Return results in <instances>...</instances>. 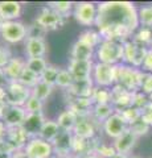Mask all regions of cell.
Returning a JSON list of instances; mask_svg holds the SVG:
<instances>
[{"mask_svg":"<svg viewBox=\"0 0 152 158\" xmlns=\"http://www.w3.org/2000/svg\"><path fill=\"white\" fill-rule=\"evenodd\" d=\"M46 34V31L44 28H41L38 24H33V25H29L28 28V37H33V38H42Z\"/></svg>","mask_w":152,"mask_h":158,"instance_id":"obj_44","label":"cell"},{"mask_svg":"<svg viewBox=\"0 0 152 158\" xmlns=\"http://www.w3.org/2000/svg\"><path fill=\"white\" fill-rule=\"evenodd\" d=\"M6 103V88H0V104Z\"/></svg>","mask_w":152,"mask_h":158,"instance_id":"obj_52","label":"cell"},{"mask_svg":"<svg viewBox=\"0 0 152 158\" xmlns=\"http://www.w3.org/2000/svg\"><path fill=\"white\" fill-rule=\"evenodd\" d=\"M73 16L76 21L83 27H93L97 23L98 6L93 2H80L74 4Z\"/></svg>","mask_w":152,"mask_h":158,"instance_id":"obj_6","label":"cell"},{"mask_svg":"<svg viewBox=\"0 0 152 158\" xmlns=\"http://www.w3.org/2000/svg\"><path fill=\"white\" fill-rule=\"evenodd\" d=\"M102 128H103V132L106 133L107 137L112 138V140H116L118 137L122 136L128 129V124L124 121V118L122 117L120 113L115 112L114 115H111L102 124Z\"/></svg>","mask_w":152,"mask_h":158,"instance_id":"obj_12","label":"cell"},{"mask_svg":"<svg viewBox=\"0 0 152 158\" xmlns=\"http://www.w3.org/2000/svg\"><path fill=\"white\" fill-rule=\"evenodd\" d=\"M150 125L147 124V123L143 120V118H139L138 121H135L132 125H130L128 127V129L134 133V135L136 136V137H139V136H141V135H147L148 133V131H150Z\"/></svg>","mask_w":152,"mask_h":158,"instance_id":"obj_43","label":"cell"},{"mask_svg":"<svg viewBox=\"0 0 152 158\" xmlns=\"http://www.w3.org/2000/svg\"><path fill=\"white\" fill-rule=\"evenodd\" d=\"M27 67V61L21 57H13L6 66L3 67V71L6 73L9 82H17L23 71Z\"/></svg>","mask_w":152,"mask_h":158,"instance_id":"obj_21","label":"cell"},{"mask_svg":"<svg viewBox=\"0 0 152 158\" xmlns=\"http://www.w3.org/2000/svg\"><path fill=\"white\" fill-rule=\"evenodd\" d=\"M48 7L54 11L57 15H60L61 17L66 19L70 13H73L74 9V3L72 2H50L48 3Z\"/></svg>","mask_w":152,"mask_h":158,"instance_id":"obj_29","label":"cell"},{"mask_svg":"<svg viewBox=\"0 0 152 158\" xmlns=\"http://www.w3.org/2000/svg\"><path fill=\"white\" fill-rule=\"evenodd\" d=\"M78 40H81L82 42L87 44V45H90L91 48H94V49H97L98 46L101 45V42L103 41L102 37H101V34L98 32H95V31H91V29H87V31L82 32L80 34V38Z\"/></svg>","mask_w":152,"mask_h":158,"instance_id":"obj_31","label":"cell"},{"mask_svg":"<svg viewBox=\"0 0 152 158\" xmlns=\"http://www.w3.org/2000/svg\"><path fill=\"white\" fill-rule=\"evenodd\" d=\"M13 58L11 50L6 46H0V69H3Z\"/></svg>","mask_w":152,"mask_h":158,"instance_id":"obj_46","label":"cell"},{"mask_svg":"<svg viewBox=\"0 0 152 158\" xmlns=\"http://www.w3.org/2000/svg\"><path fill=\"white\" fill-rule=\"evenodd\" d=\"M23 152L28 158H50L54 154L50 142L44 141L40 137L31 138L24 146Z\"/></svg>","mask_w":152,"mask_h":158,"instance_id":"obj_9","label":"cell"},{"mask_svg":"<svg viewBox=\"0 0 152 158\" xmlns=\"http://www.w3.org/2000/svg\"><path fill=\"white\" fill-rule=\"evenodd\" d=\"M118 113H120L122 117L124 118V121L130 125H132L135 121H138L139 118L141 117V111L138 110V108H135V107H128V108H124V110H122L119 111Z\"/></svg>","mask_w":152,"mask_h":158,"instance_id":"obj_38","label":"cell"},{"mask_svg":"<svg viewBox=\"0 0 152 158\" xmlns=\"http://www.w3.org/2000/svg\"><path fill=\"white\" fill-rule=\"evenodd\" d=\"M52 146L56 156L61 158L70 156L73 153V132L61 131L52 142Z\"/></svg>","mask_w":152,"mask_h":158,"instance_id":"obj_15","label":"cell"},{"mask_svg":"<svg viewBox=\"0 0 152 158\" xmlns=\"http://www.w3.org/2000/svg\"><path fill=\"white\" fill-rule=\"evenodd\" d=\"M81 158H101L99 156H97L95 153H91V154H86V156H82Z\"/></svg>","mask_w":152,"mask_h":158,"instance_id":"obj_54","label":"cell"},{"mask_svg":"<svg viewBox=\"0 0 152 158\" xmlns=\"http://www.w3.org/2000/svg\"><path fill=\"white\" fill-rule=\"evenodd\" d=\"M95 27L102 40L126 42L139 29L138 8L130 2H103L98 4Z\"/></svg>","mask_w":152,"mask_h":158,"instance_id":"obj_1","label":"cell"},{"mask_svg":"<svg viewBox=\"0 0 152 158\" xmlns=\"http://www.w3.org/2000/svg\"><path fill=\"white\" fill-rule=\"evenodd\" d=\"M93 107H94V103L91 98H72L67 110L73 111L78 117H86L91 116Z\"/></svg>","mask_w":152,"mask_h":158,"instance_id":"obj_19","label":"cell"},{"mask_svg":"<svg viewBox=\"0 0 152 158\" xmlns=\"http://www.w3.org/2000/svg\"><path fill=\"white\" fill-rule=\"evenodd\" d=\"M65 158H81V157L80 156H76V154H70V156H67Z\"/></svg>","mask_w":152,"mask_h":158,"instance_id":"obj_57","label":"cell"},{"mask_svg":"<svg viewBox=\"0 0 152 158\" xmlns=\"http://www.w3.org/2000/svg\"><path fill=\"white\" fill-rule=\"evenodd\" d=\"M136 140H138V137H136L130 129H127L123 135L119 136L116 140H114V144L112 145H114V149L116 153L127 156L132 149H134Z\"/></svg>","mask_w":152,"mask_h":158,"instance_id":"obj_22","label":"cell"},{"mask_svg":"<svg viewBox=\"0 0 152 158\" xmlns=\"http://www.w3.org/2000/svg\"><path fill=\"white\" fill-rule=\"evenodd\" d=\"M110 158H130V157L126 156V154H119V153H116L115 156H112V157H110Z\"/></svg>","mask_w":152,"mask_h":158,"instance_id":"obj_55","label":"cell"},{"mask_svg":"<svg viewBox=\"0 0 152 158\" xmlns=\"http://www.w3.org/2000/svg\"><path fill=\"white\" fill-rule=\"evenodd\" d=\"M16 152V148H15L11 142H9L6 137L3 140H0V153H4V154H15Z\"/></svg>","mask_w":152,"mask_h":158,"instance_id":"obj_47","label":"cell"},{"mask_svg":"<svg viewBox=\"0 0 152 158\" xmlns=\"http://www.w3.org/2000/svg\"><path fill=\"white\" fill-rule=\"evenodd\" d=\"M145 73L140 69H135L128 65H118L116 66V85L122 86L131 92L140 91L143 85Z\"/></svg>","mask_w":152,"mask_h":158,"instance_id":"obj_2","label":"cell"},{"mask_svg":"<svg viewBox=\"0 0 152 158\" xmlns=\"http://www.w3.org/2000/svg\"><path fill=\"white\" fill-rule=\"evenodd\" d=\"M23 6L19 2H0V21H16L21 16Z\"/></svg>","mask_w":152,"mask_h":158,"instance_id":"obj_18","label":"cell"},{"mask_svg":"<svg viewBox=\"0 0 152 158\" xmlns=\"http://www.w3.org/2000/svg\"><path fill=\"white\" fill-rule=\"evenodd\" d=\"M94 153L97 156H99L101 158H110V157L116 154V152L114 149V145L105 144V142H98Z\"/></svg>","mask_w":152,"mask_h":158,"instance_id":"obj_41","label":"cell"},{"mask_svg":"<svg viewBox=\"0 0 152 158\" xmlns=\"http://www.w3.org/2000/svg\"><path fill=\"white\" fill-rule=\"evenodd\" d=\"M147 50L148 48L141 46L132 40H128V41L123 42V62H126L128 66L140 69L143 65Z\"/></svg>","mask_w":152,"mask_h":158,"instance_id":"obj_7","label":"cell"},{"mask_svg":"<svg viewBox=\"0 0 152 158\" xmlns=\"http://www.w3.org/2000/svg\"><path fill=\"white\" fill-rule=\"evenodd\" d=\"M132 158H140V157H132Z\"/></svg>","mask_w":152,"mask_h":158,"instance_id":"obj_59","label":"cell"},{"mask_svg":"<svg viewBox=\"0 0 152 158\" xmlns=\"http://www.w3.org/2000/svg\"><path fill=\"white\" fill-rule=\"evenodd\" d=\"M6 133H7V127L2 120H0V140H3V138L6 137Z\"/></svg>","mask_w":152,"mask_h":158,"instance_id":"obj_51","label":"cell"},{"mask_svg":"<svg viewBox=\"0 0 152 158\" xmlns=\"http://www.w3.org/2000/svg\"><path fill=\"white\" fill-rule=\"evenodd\" d=\"M31 96V90L19 82H9L6 87V103L9 106L24 107Z\"/></svg>","mask_w":152,"mask_h":158,"instance_id":"obj_10","label":"cell"},{"mask_svg":"<svg viewBox=\"0 0 152 158\" xmlns=\"http://www.w3.org/2000/svg\"><path fill=\"white\" fill-rule=\"evenodd\" d=\"M42 107H44V102H41L40 99L35 98L32 94H31V96H29V99L27 100L25 106H24L27 113H41Z\"/></svg>","mask_w":152,"mask_h":158,"instance_id":"obj_40","label":"cell"},{"mask_svg":"<svg viewBox=\"0 0 152 158\" xmlns=\"http://www.w3.org/2000/svg\"><path fill=\"white\" fill-rule=\"evenodd\" d=\"M98 62L118 66L123 62V42L116 40H103L95 49Z\"/></svg>","mask_w":152,"mask_h":158,"instance_id":"obj_3","label":"cell"},{"mask_svg":"<svg viewBox=\"0 0 152 158\" xmlns=\"http://www.w3.org/2000/svg\"><path fill=\"white\" fill-rule=\"evenodd\" d=\"M140 91H141V92H144L145 95L152 96V74H145Z\"/></svg>","mask_w":152,"mask_h":158,"instance_id":"obj_48","label":"cell"},{"mask_svg":"<svg viewBox=\"0 0 152 158\" xmlns=\"http://www.w3.org/2000/svg\"><path fill=\"white\" fill-rule=\"evenodd\" d=\"M52 91H53V86H50V85H48V83L40 81V82H38L37 85L31 90V94H32V95L35 96V98L40 99L41 102H44V100H46V99L50 96Z\"/></svg>","mask_w":152,"mask_h":158,"instance_id":"obj_32","label":"cell"},{"mask_svg":"<svg viewBox=\"0 0 152 158\" xmlns=\"http://www.w3.org/2000/svg\"><path fill=\"white\" fill-rule=\"evenodd\" d=\"M8 83H9V81L6 75V73L3 71V69H0V88H6Z\"/></svg>","mask_w":152,"mask_h":158,"instance_id":"obj_50","label":"cell"},{"mask_svg":"<svg viewBox=\"0 0 152 158\" xmlns=\"http://www.w3.org/2000/svg\"><path fill=\"white\" fill-rule=\"evenodd\" d=\"M46 67H48V63L44 58H28L27 59V69L31 70L32 73H35L38 77H41V74L45 71Z\"/></svg>","mask_w":152,"mask_h":158,"instance_id":"obj_36","label":"cell"},{"mask_svg":"<svg viewBox=\"0 0 152 158\" xmlns=\"http://www.w3.org/2000/svg\"><path fill=\"white\" fill-rule=\"evenodd\" d=\"M0 24H2V21H0Z\"/></svg>","mask_w":152,"mask_h":158,"instance_id":"obj_60","label":"cell"},{"mask_svg":"<svg viewBox=\"0 0 152 158\" xmlns=\"http://www.w3.org/2000/svg\"><path fill=\"white\" fill-rule=\"evenodd\" d=\"M0 37L8 44H17L28 37V27L21 21H4L0 24Z\"/></svg>","mask_w":152,"mask_h":158,"instance_id":"obj_5","label":"cell"},{"mask_svg":"<svg viewBox=\"0 0 152 158\" xmlns=\"http://www.w3.org/2000/svg\"><path fill=\"white\" fill-rule=\"evenodd\" d=\"M60 132H61V129H60V127H58L57 121H54V120H45V123H44L42 127H41L40 133H38V137L42 138L44 141H48V142H50L52 144Z\"/></svg>","mask_w":152,"mask_h":158,"instance_id":"obj_27","label":"cell"},{"mask_svg":"<svg viewBox=\"0 0 152 158\" xmlns=\"http://www.w3.org/2000/svg\"><path fill=\"white\" fill-rule=\"evenodd\" d=\"M138 19L139 25L152 28V4L138 8Z\"/></svg>","mask_w":152,"mask_h":158,"instance_id":"obj_35","label":"cell"},{"mask_svg":"<svg viewBox=\"0 0 152 158\" xmlns=\"http://www.w3.org/2000/svg\"><path fill=\"white\" fill-rule=\"evenodd\" d=\"M91 100L94 104H111V88H101L95 87L94 92H93Z\"/></svg>","mask_w":152,"mask_h":158,"instance_id":"obj_33","label":"cell"},{"mask_svg":"<svg viewBox=\"0 0 152 158\" xmlns=\"http://www.w3.org/2000/svg\"><path fill=\"white\" fill-rule=\"evenodd\" d=\"M94 69V62L93 61H80V59H72L67 65V70L74 78V81H85L90 79Z\"/></svg>","mask_w":152,"mask_h":158,"instance_id":"obj_14","label":"cell"},{"mask_svg":"<svg viewBox=\"0 0 152 158\" xmlns=\"http://www.w3.org/2000/svg\"><path fill=\"white\" fill-rule=\"evenodd\" d=\"M13 158H28V157L24 154L23 150H19V152H16V153L13 154Z\"/></svg>","mask_w":152,"mask_h":158,"instance_id":"obj_53","label":"cell"},{"mask_svg":"<svg viewBox=\"0 0 152 158\" xmlns=\"http://www.w3.org/2000/svg\"><path fill=\"white\" fill-rule=\"evenodd\" d=\"M6 138L11 142V144L16 148V150H23L24 146L27 145V142L29 141V137L25 133V131L23 129V127H11L7 128Z\"/></svg>","mask_w":152,"mask_h":158,"instance_id":"obj_23","label":"cell"},{"mask_svg":"<svg viewBox=\"0 0 152 158\" xmlns=\"http://www.w3.org/2000/svg\"><path fill=\"white\" fill-rule=\"evenodd\" d=\"M56 121H57V124H58V127H60L61 131L73 132V129H74V127H76L77 121H78V116L73 111L65 110L58 115Z\"/></svg>","mask_w":152,"mask_h":158,"instance_id":"obj_26","label":"cell"},{"mask_svg":"<svg viewBox=\"0 0 152 158\" xmlns=\"http://www.w3.org/2000/svg\"><path fill=\"white\" fill-rule=\"evenodd\" d=\"M72 59H80V61H93V56L95 54V49L90 45L82 42L81 40L73 44L72 48Z\"/></svg>","mask_w":152,"mask_h":158,"instance_id":"obj_25","label":"cell"},{"mask_svg":"<svg viewBox=\"0 0 152 158\" xmlns=\"http://www.w3.org/2000/svg\"><path fill=\"white\" fill-rule=\"evenodd\" d=\"M44 123H45V117H44L42 112L41 113H28L21 127L28 135L29 140H31V138L38 137V133H40Z\"/></svg>","mask_w":152,"mask_h":158,"instance_id":"obj_17","label":"cell"},{"mask_svg":"<svg viewBox=\"0 0 152 158\" xmlns=\"http://www.w3.org/2000/svg\"><path fill=\"white\" fill-rule=\"evenodd\" d=\"M40 81H41L40 77L36 75L35 73H32L31 70H28V69L25 67V70L23 71V74L20 75V78H19L17 82L20 83V85H23L24 87H27V88H29V90H32V88L35 87Z\"/></svg>","mask_w":152,"mask_h":158,"instance_id":"obj_34","label":"cell"},{"mask_svg":"<svg viewBox=\"0 0 152 158\" xmlns=\"http://www.w3.org/2000/svg\"><path fill=\"white\" fill-rule=\"evenodd\" d=\"M46 53V42L42 38L27 37L25 40V54L28 58H44Z\"/></svg>","mask_w":152,"mask_h":158,"instance_id":"obj_24","label":"cell"},{"mask_svg":"<svg viewBox=\"0 0 152 158\" xmlns=\"http://www.w3.org/2000/svg\"><path fill=\"white\" fill-rule=\"evenodd\" d=\"M95 90V85L93 79H85V81H74L67 92L72 98H91Z\"/></svg>","mask_w":152,"mask_h":158,"instance_id":"obj_20","label":"cell"},{"mask_svg":"<svg viewBox=\"0 0 152 158\" xmlns=\"http://www.w3.org/2000/svg\"><path fill=\"white\" fill-rule=\"evenodd\" d=\"M141 118H143L150 127H152V100L150 102V104L141 111Z\"/></svg>","mask_w":152,"mask_h":158,"instance_id":"obj_49","label":"cell"},{"mask_svg":"<svg viewBox=\"0 0 152 158\" xmlns=\"http://www.w3.org/2000/svg\"><path fill=\"white\" fill-rule=\"evenodd\" d=\"M27 115L28 113L24 107L9 106L7 103L0 104V120L6 124L7 128L23 125Z\"/></svg>","mask_w":152,"mask_h":158,"instance_id":"obj_8","label":"cell"},{"mask_svg":"<svg viewBox=\"0 0 152 158\" xmlns=\"http://www.w3.org/2000/svg\"><path fill=\"white\" fill-rule=\"evenodd\" d=\"M114 113H115V108L110 103H107V104H94L91 111V117L95 121H99L103 124L107 118L111 115H114Z\"/></svg>","mask_w":152,"mask_h":158,"instance_id":"obj_28","label":"cell"},{"mask_svg":"<svg viewBox=\"0 0 152 158\" xmlns=\"http://www.w3.org/2000/svg\"><path fill=\"white\" fill-rule=\"evenodd\" d=\"M36 24H38L41 28H44L46 32L49 31H57L63 27L65 24V19L57 15L54 11H52L49 7H44L41 12L37 15L36 17Z\"/></svg>","mask_w":152,"mask_h":158,"instance_id":"obj_11","label":"cell"},{"mask_svg":"<svg viewBox=\"0 0 152 158\" xmlns=\"http://www.w3.org/2000/svg\"><path fill=\"white\" fill-rule=\"evenodd\" d=\"M58 73H60V69H58V67L53 66V65H48V67L45 69V71L41 74L40 79L42 82H45V83H48V85H50V86L54 87L56 82H57Z\"/></svg>","mask_w":152,"mask_h":158,"instance_id":"obj_39","label":"cell"},{"mask_svg":"<svg viewBox=\"0 0 152 158\" xmlns=\"http://www.w3.org/2000/svg\"><path fill=\"white\" fill-rule=\"evenodd\" d=\"M91 79L95 87L112 88L116 85V66L106 65V63L101 62L94 63Z\"/></svg>","mask_w":152,"mask_h":158,"instance_id":"obj_4","label":"cell"},{"mask_svg":"<svg viewBox=\"0 0 152 158\" xmlns=\"http://www.w3.org/2000/svg\"><path fill=\"white\" fill-rule=\"evenodd\" d=\"M140 70L145 74H152V48H148V50H147Z\"/></svg>","mask_w":152,"mask_h":158,"instance_id":"obj_45","label":"cell"},{"mask_svg":"<svg viewBox=\"0 0 152 158\" xmlns=\"http://www.w3.org/2000/svg\"><path fill=\"white\" fill-rule=\"evenodd\" d=\"M97 121L91 116L78 117V121L73 129V135L85 140H93L97 135Z\"/></svg>","mask_w":152,"mask_h":158,"instance_id":"obj_16","label":"cell"},{"mask_svg":"<svg viewBox=\"0 0 152 158\" xmlns=\"http://www.w3.org/2000/svg\"><path fill=\"white\" fill-rule=\"evenodd\" d=\"M73 83H74V78L72 77L69 70L67 69H60V73L57 75L56 86H58L60 88H63V90H69Z\"/></svg>","mask_w":152,"mask_h":158,"instance_id":"obj_37","label":"cell"},{"mask_svg":"<svg viewBox=\"0 0 152 158\" xmlns=\"http://www.w3.org/2000/svg\"><path fill=\"white\" fill-rule=\"evenodd\" d=\"M0 158H13V154H4V153H0Z\"/></svg>","mask_w":152,"mask_h":158,"instance_id":"obj_56","label":"cell"},{"mask_svg":"<svg viewBox=\"0 0 152 158\" xmlns=\"http://www.w3.org/2000/svg\"><path fill=\"white\" fill-rule=\"evenodd\" d=\"M132 41L139 44L141 46L148 48L150 44H152V28H147V27H140L138 31L134 33V38Z\"/></svg>","mask_w":152,"mask_h":158,"instance_id":"obj_30","label":"cell"},{"mask_svg":"<svg viewBox=\"0 0 152 158\" xmlns=\"http://www.w3.org/2000/svg\"><path fill=\"white\" fill-rule=\"evenodd\" d=\"M50 158H61V157H58V156H56V154H53Z\"/></svg>","mask_w":152,"mask_h":158,"instance_id":"obj_58","label":"cell"},{"mask_svg":"<svg viewBox=\"0 0 152 158\" xmlns=\"http://www.w3.org/2000/svg\"><path fill=\"white\" fill-rule=\"evenodd\" d=\"M150 102H151L150 96L145 95L144 92H141V91L134 92V102H132V107H135V108H138V110L143 111L144 108L150 104Z\"/></svg>","mask_w":152,"mask_h":158,"instance_id":"obj_42","label":"cell"},{"mask_svg":"<svg viewBox=\"0 0 152 158\" xmlns=\"http://www.w3.org/2000/svg\"><path fill=\"white\" fill-rule=\"evenodd\" d=\"M132 102H134V92L126 90L119 85H115L111 88V104L115 108V112L132 107Z\"/></svg>","mask_w":152,"mask_h":158,"instance_id":"obj_13","label":"cell"}]
</instances>
